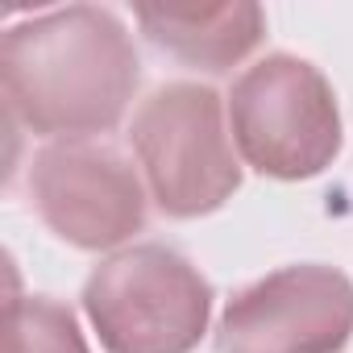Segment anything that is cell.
Masks as SVG:
<instances>
[{"instance_id":"1","label":"cell","mask_w":353,"mask_h":353,"mask_svg":"<svg viewBox=\"0 0 353 353\" xmlns=\"http://www.w3.org/2000/svg\"><path fill=\"white\" fill-rule=\"evenodd\" d=\"M141 79L125 21L100 5H71L17 21L0 38L9 112L42 137L83 141L108 133Z\"/></svg>"},{"instance_id":"2","label":"cell","mask_w":353,"mask_h":353,"mask_svg":"<svg viewBox=\"0 0 353 353\" xmlns=\"http://www.w3.org/2000/svg\"><path fill=\"white\" fill-rule=\"evenodd\" d=\"M225 108L237 154L266 179H312L341 154L345 133L336 92L307 59H258L233 79Z\"/></svg>"},{"instance_id":"3","label":"cell","mask_w":353,"mask_h":353,"mask_svg":"<svg viewBox=\"0 0 353 353\" xmlns=\"http://www.w3.org/2000/svg\"><path fill=\"white\" fill-rule=\"evenodd\" d=\"M83 312L104 353H192L208 332L212 283L179 250L145 241L88 274Z\"/></svg>"},{"instance_id":"4","label":"cell","mask_w":353,"mask_h":353,"mask_svg":"<svg viewBox=\"0 0 353 353\" xmlns=\"http://www.w3.org/2000/svg\"><path fill=\"white\" fill-rule=\"evenodd\" d=\"M129 141L154 204L174 221L208 216L241 188L233 137L225 133V104L204 83H162L133 112Z\"/></svg>"},{"instance_id":"5","label":"cell","mask_w":353,"mask_h":353,"mask_svg":"<svg viewBox=\"0 0 353 353\" xmlns=\"http://www.w3.org/2000/svg\"><path fill=\"white\" fill-rule=\"evenodd\" d=\"M353 336V283L336 266H283L225 303L221 353H341Z\"/></svg>"},{"instance_id":"6","label":"cell","mask_w":353,"mask_h":353,"mask_svg":"<svg viewBox=\"0 0 353 353\" xmlns=\"http://www.w3.org/2000/svg\"><path fill=\"white\" fill-rule=\"evenodd\" d=\"M38 216L75 250H117L145 225V188L125 154L100 141H54L30 162Z\"/></svg>"},{"instance_id":"7","label":"cell","mask_w":353,"mask_h":353,"mask_svg":"<svg viewBox=\"0 0 353 353\" xmlns=\"http://www.w3.org/2000/svg\"><path fill=\"white\" fill-rule=\"evenodd\" d=\"M141 34L166 50L170 59H179L200 71H229L237 67L266 34V13L254 0H233V5H141L133 9Z\"/></svg>"},{"instance_id":"8","label":"cell","mask_w":353,"mask_h":353,"mask_svg":"<svg viewBox=\"0 0 353 353\" xmlns=\"http://www.w3.org/2000/svg\"><path fill=\"white\" fill-rule=\"evenodd\" d=\"M5 353H92V349L67 303L50 295H26V299H9Z\"/></svg>"}]
</instances>
